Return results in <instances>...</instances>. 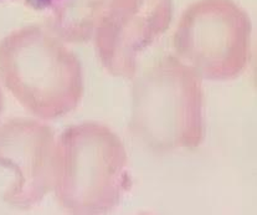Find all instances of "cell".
I'll use <instances>...</instances> for the list:
<instances>
[{
  "label": "cell",
  "mask_w": 257,
  "mask_h": 215,
  "mask_svg": "<svg viewBox=\"0 0 257 215\" xmlns=\"http://www.w3.org/2000/svg\"><path fill=\"white\" fill-rule=\"evenodd\" d=\"M0 73L24 109L41 120L65 116L82 99L80 60L61 41L38 29H26L3 43Z\"/></svg>",
  "instance_id": "3"
},
{
  "label": "cell",
  "mask_w": 257,
  "mask_h": 215,
  "mask_svg": "<svg viewBox=\"0 0 257 215\" xmlns=\"http://www.w3.org/2000/svg\"><path fill=\"white\" fill-rule=\"evenodd\" d=\"M55 149L54 130L45 123L18 119L0 128V162L15 172L8 203L29 209L54 189Z\"/></svg>",
  "instance_id": "5"
},
{
  "label": "cell",
  "mask_w": 257,
  "mask_h": 215,
  "mask_svg": "<svg viewBox=\"0 0 257 215\" xmlns=\"http://www.w3.org/2000/svg\"><path fill=\"white\" fill-rule=\"evenodd\" d=\"M178 59L212 81L235 80L250 59L247 23L226 5H205L194 10L174 38Z\"/></svg>",
  "instance_id": "4"
},
{
  "label": "cell",
  "mask_w": 257,
  "mask_h": 215,
  "mask_svg": "<svg viewBox=\"0 0 257 215\" xmlns=\"http://www.w3.org/2000/svg\"><path fill=\"white\" fill-rule=\"evenodd\" d=\"M102 25L96 39L98 59L116 77L133 78L143 51L164 31L167 7L159 0H125Z\"/></svg>",
  "instance_id": "6"
},
{
  "label": "cell",
  "mask_w": 257,
  "mask_h": 215,
  "mask_svg": "<svg viewBox=\"0 0 257 215\" xmlns=\"http://www.w3.org/2000/svg\"><path fill=\"white\" fill-rule=\"evenodd\" d=\"M130 130L157 153L198 148L205 133L198 72L169 55L146 67L133 82Z\"/></svg>",
  "instance_id": "1"
},
{
  "label": "cell",
  "mask_w": 257,
  "mask_h": 215,
  "mask_svg": "<svg viewBox=\"0 0 257 215\" xmlns=\"http://www.w3.org/2000/svg\"><path fill=\"white\" fill-rule=\"evenodd\" d=\"M131 184L127 151L111 128L83 122L62 132L55 149L54 190L64 210L108 213Z\"/></svg>",
  "instance_id": "2"
}]
</instances>
